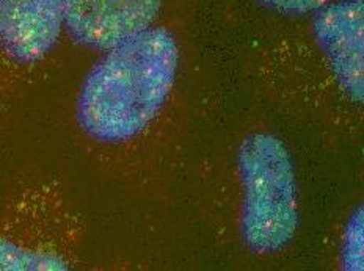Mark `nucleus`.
I'll use <instances>...</instances> for the list:
<instances>
[{"label":"nucleus","mask_w":364,"mask_h":271,"mask_svg":"<svg viewBox=\"0 0 364 271\" xmlns=\"http://www.w3.org/2000/svg\"><path fill=\"white\" fill-rule=\"evenodd\" d=\"M363 2L341 0L316 11L313 30L338 82L352 99L363 101Z\"/></svg>","instance_id":"nucleus-4"},{"label":"nucleus","mask_w":364,"mask_h":271,"mask_svg":"<svg viewBox=\"0 0 364 271\" xmlns=\"http://www.w3.org/2000/svg\"><path fill=\"white\" fill-rule=\"evenodd\" d=\"M343 258L347 270H363V209L347 224Z\"/></svg>","instance_id":"nucleus-7"},{"label":"nucleus","mask_w":364,"mask_h":271,"mask_svg":"<svg viewBox=\"0 0 364 271\" xmlns=\"http://www.w3.org/2000/svg\"><path fill=\"white\" fill-rule=\"evenodd\" d=\"M259 2L286 16H303V14L316 13L323 9L330 4V0H259Z\"/></svg>","instance_id":"nucleus-8"},{"label":"nucleus","mask_w":364,"mask_h":271,"mask_svg":"<svg viewBox=\"0 0 364 271\" xmlns=\"http://www.w3.org/2000/svg\"><path fill=\"white\" fill-rule=\"evenodd\" d=\"M66 263L55 255L22 250L0 240V270H65Z\"/></svg>","instance_id":"nucleus-6"},{"label":"nucleus","mask_w":364,"mask_h":271,"mask_svg":"<svg viewBox=\"0 0 364 271\" xmlns=\"http://www.w3.org/2000/svg\"><path fill=\"white\" fill-rule=\"evenodd\" d=\"M244 185L242 234L255 253H277L291 242L299 226L297 184L289 150L270 133H252L237 154Z\"/></svg>","instance_id":"nucleus-2"},{"label":"nucleus","mask_w":364,"mask_h":271,"mask_svg":"<svg viewBox=\"0 0 364 271\" xmlns=\"http://www.w3.org/2000/svg\"><path fill=\"white\" fill-rule=\"evenodd\" d=\"M65 26V0H0V49L30 65L54 49Z\"/></svg>","instance_id":"nucleus-5"},{"label":"nucleus","mask_w":364,"mask_h":271,"mask_svg":"<svg viewBox=\"0 0 364 271\" xmlns=\"http://www.w3.org/2000/svg\"><path fill=\"white\" fill-rule=\"evenodd\" d=\"M162 0H65V28L82 46L109 50L156 21Z\"/></svg>","instance_id":"nucleus-3"},{"label":"nucleus","mask_w":364,"mask_h":271,"mask_svg":"<svg viewBox=\"0 0 364 271\" xmlns=\"http://www.w3.org/2000/svg\"><path fill=\"white\" fill-rule=\"evenodd\" d=\"M179 52L165 28H146L107 50L83 82L77 121L91 138L127 141L157 116L176 75Z\"/></svg>","instance_id":"nucleus-1"}]
</instances>
